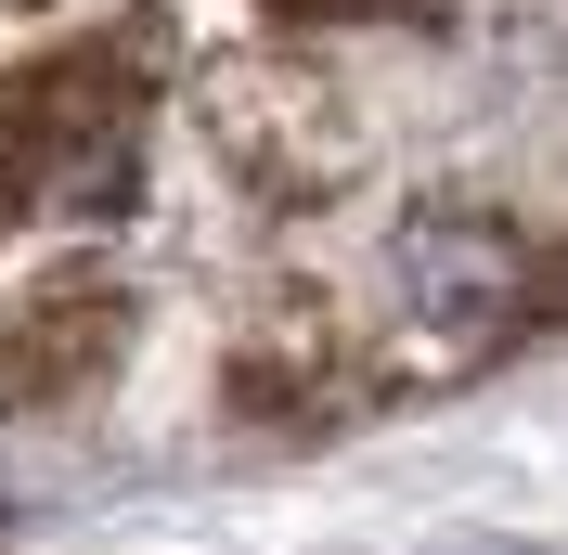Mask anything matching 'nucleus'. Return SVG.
Here are the masks:
<instances>
[{
  "instance_id": "nucleus-3",
  "label": "nucleus",
  "mask_w": 568,
  "mask_h": 555,
  "mask_svg": "<svg viewBox=\"0 0 568 555\" xmlns=\"http://www.w3.org/2000/svg\"><path fill=\"white\" fill-rule=\"evenodd\" d=\"M116 336H130V297L78 272L65 297H39V311L13 323V375H27V387H91V375H104V349H116Z\"/></svg>"
},
{
  "instance_id": "nucleus-1",
  "label": "nucleus",
  "mask_w": 568,
  "mask_h": 555,
  "mask_svg": "<svg viewBox=\"0 0 568 555\" xmlns=\"http://www.w3.org/2000/svg\"><path fill=\"white\" fill-rule=\"evenodd\" d=\"M142 104H155L142 39L39 52L27 78H0V194H27V208H130Z\"/></svg>"
},
{
  "instance_id": "nucleus-2",
  "label": "nucleus",
  "mask_w": 568,
  "mask_h": 555,
  "mask_svg": "<svg viewBox=\"0 0 568 555\" xmlns=\"http://www.w3.org/2000/svg\"><path fill=\"white\" fill-rule=\"evenodd\" d=\"M388 297H400V323L426 349H491L504 323L530 311V245L504 220H478V208H426L388 245Z\"/></svg>"
}]
</instances>
